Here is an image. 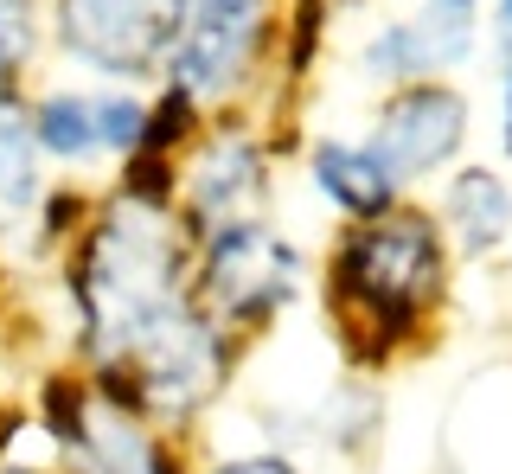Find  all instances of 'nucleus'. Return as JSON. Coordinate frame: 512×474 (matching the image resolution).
Returning <instances> with one entry per match:
<instances>
[{"mask_svg": "<svg viewBox=\"0 0 512 474\" xmlns=\"http://www.w3.org/2000/svg\"><path fill=\"white\" fill-rule=\"evenodd\" d=\"M71 302H77V340L103 366V378L199 308L192 302L186 231L173 225L167 205L116 193L96 212L84 250L71 263Z\"/></svg>", "mask_w": 512, "mask_h": 474, "instance_id": "obj_1", "label": "nucleus"}, {"mask_svg": "<svg viewBox=\"0 0 512 474\" xmlns=\"http://www.w3.org/2000/svg\"><path fill=\"white\" fill-rule=\"evenodd\" d=\"M442 282H448V250L429 212L391 205L384 218H365L333 257V302L378 346L410 340L416 321L442 302Z\"/></svg>", "mask_w": 512, "mask_h": 474, "instance_id": "obj_2", "label": "nucleus"}, {"mask_svg": "<svg viewBox=\"0 0 512 474\" xmlns=\"http://www.w3.org/2000/svg\"><path fill=\"white\" fill-rule=\"evenodd\" d=\"M308 289V257L269 231L263 218H237V225L205 231L199 270H192V302L218 327H269L282 308L301 302Z\"/></svg>", "mask_w": 512, "mask_h": 474, "instance_id": "obj_3", "label": "nucleus"}, {"mask_svg": "<svg viewBox=\"0 0 512 474\" xmlns=\"http://www.w3.org/2000/svg\"><path fill=\"white\" fill-rule=\"evenodd\" d=\"M186 0H58V45L96 77H154L173 58Z\"/></svg>", "mask_w": 512, "mask_h": 474, "instance_id": "obj_4", "label": "nucleus"}, {"mask_svg": "<svg viewBox=\"0 0 512 474\" xmlns=\"http://www.w3.org/2000/svg\"><path fill=\"white\" fill-rule=\"evenodd\" d=\"M269 39V0H186L180 39H173L167 77L192 103H224L250 84Z\"/></svg>", "mask_w": 512, "mask_h": 474, "instance_id": "obj_5", "label": "nucleus"}, {"mask_svg": "<svg viewBox=\"0 0 512 474\" xmlns=\"http://www.w3.org/2000/svg\"><path fill=\"white\" fill-rule=\"evenodd\" d=\"M461 141H468V97H461L455 84H436V77L397 84L391 97H384L378 122H372V148H378V161L391 167L397 186L442 173L461 154Z\"/></svg>", "mask_w": 512, "mask_h": 474, "instance_id": "obj_6", "label": "nucleus"}, {"mask_svg": "<svg viewBox=\"0 0 512 474\" xmlns=\"http://www.w3.org/2000/svg\"><path fill=\"white\" fill-rule=\"evenodd\" d=\"M52 436L64 442L77 474H180L167 462V449L148 436V417H135L109 391L58 385L52 391Z\"/></svg>", "mask_w": 512, "mask_h": 474, "instance_id": "obj_7", "label": "nucleus"}, {"mask_svg": "<svg viewBox=\"0 0 512 474\" xmlns=\"http://www.w3.org/2000/svg\"><path fill=\"white\" fill-rule=\"evenodd\" d=\"M180 193H186V212H192L199 231L256 218V205L269 199V154H263V141L244 135V129H224L212 141H199L186 173H180Z\"/></svg>", "mask_w": 512, "mask_h": 474, "instance_id": "obj_8", "label": "nucleus"}, {"mask_svg": "<svg viewBox=\"0 0 512 474\" xmlns=\"http://www.w3.org/2000/svg\"><path fill=\"white\" fill-rule=\"evenodd\" d=\"M468 58H474V13H455V7L429 0L410 20L378 26L372 45L359 52V65L384 77V84H423V77H442V71L468 65Z\"/></svg>", "mask_w": 512, "mask_h": 474, "instance_id": "obj_9", "label": "nucleus"}, {"mask_svg": "<svg viewBox=\"0 0 512 474\" xmlns=\"http://www.w3.org/2000/svg\"><path fill=\"white\" fill-rule=\"evenodd\" d=\"M448 449L461 474H512V366H493L474 385H461V404L448 417Z\"/></svg>", "mask_w": 512, "mask_h": 474, "instance_id": "obj_10", "label": "nucleus"}, {"mask_svg": "<svg viewBox=\"0 0 512 474\" xmlns=\"http://www.w3.org/2000/svg\"><path fill=\"white\" fill-rule=\"evenodd\" d=\"M308 180H314V193L327 199L333 212L352 218V225H365V218H384V212L397 205V180H391V167L378 161L372 141H346V135L314 141Z\"/></svg>", "mask_w": 512, "mask_h": 474, "instance_id": "obj_11", "label": "nucleus"}, {"mask_svg": "<svg viewBox=\"0 0 512 474\" xmlns=\"http://www.w3.org/2000/svg\"><path fill=\"white\" fill-rule=\"evenodd\" d=\"M442 225H448V237H455V250L468 263L493 257L512 237V186L493 167H461L442 193Z\"/></svg>", "mask_w": 512, "mask_h": 474, "instance_id": "obj_12", "label": "nucleus"}, {"mask_svg": "<svg viewBox=\"0 0 512 474\" xmlns=\"http://www.w3.org/2000/svg\"><path fill=\"white\" fill-rule=\"evenodd\" d=\"M39 141H32L26 109L13 103V90L0 84V231H26L32 212H45L39 186Z\"/></svg>", "mask_w": 512, "mask_h": 474, "instance_id": "obj_13", "label": "nucleus"}, {"mask_svg": "<svg viewBox=\"0 0 512 474\" xmlns=\"http://www.w3.org/2000/svg\"><path fill=\"white\" fill-rule=\"evenodd\" d=\"M32 141H39L45 161H96L103 154V141H96V97L90 90H45L39 103H32Z\"/></svg>", "mask_w": 512, "mask_h": 474, "instance_id": "obj_14", "label": "nucleus"}, {"mask_svg": "<svg viewBox=\"0 0 512 474\" xmlns=\"http://www.w3.org/2000/svg\"><path fill=\"white\" fill-rule=\"evenodd\" d=\"M148 97L135 90H96V141L103 154H141L148 148Z\"/></svg>", "mask_w": 512, "mask_h": 474, "instance_id": "obj_15", "label": "nucleus"}, {"mask_svg": "<svg viewBox=\"0 0 512 474\" xmlns=\"http://www.w3.org/2000/svg\"><path fill=\"white\" fill-rule=\"evenodd\" d=\"M39 0H0V77L26 71L32 58H39Z\"/></svg>", "mask_w": 512, "mask_h": 474, "instance_id": "obj_16", "label": "nucleus"}, {"mask_svg": "<svg viewBox=\"0 0 512 474\" xmlns=\"http://www.w3.org/2000/svg\"><path fill=\"white\" fill-rule=\"evenodd\" d=\"M212 474H301L288 455L263 449V455H224V462H212Z\"/></svg>", "mask_w": 512, "mask_h": 474, "instance_id": "obj_17", "label": "nucleus"}, {"mask_svg": "<svg viewBox=\"0 0 512 474\" xmlns=\"http://www.w3.org/2000/svg\"><path fill=\"white\" fill-rule=\"evenodd\" d=\"M500 154L512 161V33H500Z\"/></svg>", "mask_w": 512, "mask_h": 474, "instance_id": "obj_18", "label": "nucleus"}, {"mask_svg": "<svg viewBox=\"0 0 512 474\" xmlns=\"http://www.w3.org/2000/svg\"><path fill=\"white\" fill-rule=\"evenodd\" d=\"M493 13H500V33H512V0H493Z\"/></svg>", "mask_w": 512, "mask_h": 474, "instance_id": "obj_19", "label": "nucleus"}, {"mask_svg": "<svg viewBox=\"0 0 512 474\" xmlns=\"http://www.w3.org/2000/svg\"><path fill=\"white\" fill-rule=\"evenodd\" d=\"M436 7H455V13H474L480 0H436Z\"/></svg>", "mask_w": 512, "mask_h": 474, "instance_id": "obj_20", "label": "nucleus"}, {"mask_svg": "<svg viewBox=\"0 0 512 474\" xmlns=\"http://www.w3.org/2000/svg\"><path fill=\"white\" fill-rule=\"evenodd\" d=\"M7 474H26V468H7Z\"/></svg>", "mask_w": 512, "mask_h": 474, "instance_id": "obj_21", "label": "nucleus"}]
</instances>
